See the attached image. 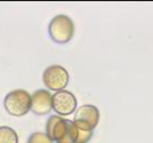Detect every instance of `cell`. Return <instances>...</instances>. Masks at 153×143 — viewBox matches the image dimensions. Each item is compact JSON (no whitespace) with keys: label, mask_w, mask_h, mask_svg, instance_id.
Returning <instances> with one entry per match:
<instances>
[{"label":"cell","mask_w":153,"mask_h":143,"mask_svg":"<svg viewBox=\"0 0 153 143\" xmlns=\"http://www.w3.org/2000/svg\"><path fill=\"white\" fill-rule=\"evenodd\" d=\"M46 134L57 143H76L79 129L72 120L53 115L46 122Z\"/></svg>","instance_id":"obj_1"},{"label":"cell","mask_w":153,"mask_h":143,"mask_svg":"<svg viewBox=\"0 0 153 143\" xmlns=\"http://www.w3.org/2000/svg\"><path fill=\"white\" fill-rule=\"evenodd\" d=\"M32 95L25 90H14L6 95L3 99V107L11 116L21 117L31 110Z\"/></svg>","instance_id":"obj_2"},{"label":"cell","mask_w":153,"mask_h":143,"mask_svg":"<svg viewBox=\"0 0 153 143\" xmlns=\"http://www.w3.org/2000/svg\"><path fill=\"white\" fill-rule=\"evenodd\" d=\"M48 34L51 41L57 44L69 43L74 35V21L65 14L54 16L48 25Z\"/></svg>","instance_id":"obj_3"},{"label":"cell","mask_w":153,"mask_h":143,"mask_svg":"<svg viewBox=\"0 0 153 143\" xmlns=\"http://www.w3.org/2000/svg\"><path fill=\"white\" fill-rule=\"evenodd\" d=\"M100 121L99 108L91 104H85L76 108L74 122L79 130L93 131Z\"/></svg>","instance_id":"obj_4"},{"label":"cell","mask_w":153,"mask_h":143,"mask_svg":"<svg viewBox=\"0 0 153 143\" xmlns=\"http://www.w3.org/2000/svg\"><path fill=\"white\" fill-rule=\"evenodd\" d=\"M43 82L48 90L59 92L68 85L69 73L64 67L53 64L46 68L43 72Z\"/></svg>","instance_id":"obj_5"},{"label":"cell","mask_w":153,"mask_h":143,"mask_svg":"<svg viewBox=\"0 0 153 143\" xmlns=\"http://www.w3.org/2000/svg\"><path fill=\"white\" fill-rule=\"evenodd\" d=\"M76 96L69 91L62 90L53 94V109L59 116H69L76 110Z\"/></svg>","instance_id":"obj_6"},{"label":"cell","mask_w":153,"mask_h":143,"mask_svg":"<svg viewBox=\"0 0 153 143\" xmlns=\"http://www.w3.org/2000/svg\"><path fill=\"white\" fill-rule=\"evenodd\" d=\"M53 109V95L49 91L44 89L37 90L32 94L31 110L35 115L43 116L51 113Z\"/></svg>","instance_id":"obj_7"},{"label":"cell","mask_w":153,"mask_h":143,"mask_svg":"<svg viewBox=\"0 0 153 143\" xmlns=\"http://www.w3.org/2000/svg\"><path fill=\"white\" fill-rule=\"evenodd\" d=\"M18 133L11 127L2 126L0 127V143H18Z\"/></svg>","instance_id":"obj_8"},{"label":"cell","mask_w":153,"mask_h":143,"mask_svg":"<svg viewBox=\"0 0 153 143\" xmlns=\"http://www.w3.org/2000/svg\"><path fill=\"white\" fill-rule=\"evenodd\" d=\"M26 143H53V140L44 132H34L29 137Z\"/></svg>","instance_id":"obj_9"},{"label":"cell","mask_w":153,"mask_h":143,"mask_svg":"<svg viewBox=\"0 0 153 143\" xmlns=\"http://www.w3.org/2000/svg\"><path fill=\"white\" fill-rule=\"evenodd\" d=\"M93 136V131H82L79 130V136H78V140L76 143H86L90 141V139Z\"/></svg>","instance_id":"obj_10"}]
</instances>
